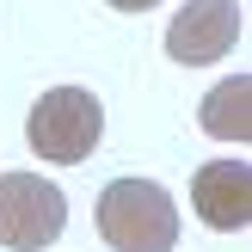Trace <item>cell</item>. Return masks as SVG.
<instances>
[{
    "label": "cell",
    "mask_w": 252,
    "mask_h": 252,
    "mask_svg": "<svg viewBox=\"0 0 252 252\" xmlns=\"http://www.w3.org/2000/svg\"><path fill=\"white\" fill-rule=\"evenodd\" d=\"M98 234L111 252H172L179 246V209L166 185L154 179H117L98 191Z\"/></svg>",
    "instance_id": "6da1fadb"
},
{
    "label": "cell",
    "mask_w": 252,
    "mask_h": 252,
    "mask_svg": "<svg viewBox=\"0 0 252 252\" xmlns=\"http://www.w3.org/2000/svg\"><path fill=\"white\" fill-rule=\"evenodd\" d=\"M105 6H117V12H148V6H160V0H105Z\"/></svg>",
    "instance_id": "52a82bcc"
},
{
    "label": "cell",
    "mask_w": 252,
    "mask_h": 252,
    "mask_svg": "<svg viewBox=\"0 0 252 252\" xmlns=\"http://www.w3.org/2000/svg\"><path fill=\"white\" fill-rule=\"evenodd\" d=\"M68 228V197L49 179L0 172V246L6 252H43Z\"/></svg>",
    "instance_id": "3957f363"
},
{
    "label": "cell",
    "mask_w": 252,
    "mask_h": 252,
    "mask_svg": "<svg viewBox=\"0 0 252 252\" xmlns=\"http://www.w3.org/2000/svg\"><path fill=\"white\" fill-rule=\"evenodd\" d=\"M197 123H203V135H216V142H240V148H246V142H252V80L234 74V80L209 86Z\"/></svg>",
    "instance_id": "8992f818"
},
{
    "label": "cell",
    "mask_w": 252,
    "mask_h": 252,
    "mask_svg": "<svg viewBox=\"0 0 252 252\" xmlns=\"http://www.w3.org/2000/svg\"><path fill=\"white\" fill-rule=\"evenodd\" d=\"M240 43V0H191L166 25V56L179 68H209Z\"/></svg>",
    "instance_id": "277c9868"
},
{
    "label": "cell",
    "mask_w": 252,
    "mask_h": 252,
    "mask_svg": "<svg viewBox=\"0 0 252 252\" xmlns=\"http://www.w3.org/2000/svg\"><path fill=\"white\" fill-rule=\"evenodd\" d=\"M25 142L49 160V166H80L98 142H105V105L86 86H56L31 105L25 117Z\"/></svg>",
    "instance_id": "7a4b0ae2"
},
{
    "label": "cell",
    "mask_w": 252,
    "mask_h": 252,
    "mask_svg": "<svg viewBox=\"0 0 252 252\" xmlns=\"http://www.w3.org/2000/svg\"><path fill=\"white\" fill-rule=\"evenodd\" d=\"M191 209L203 216V228L240 234L252 221V166H246V160H209V166H197Z\"/></svg>",
    "instance_id": "5b68a950"
}]
</instances>
